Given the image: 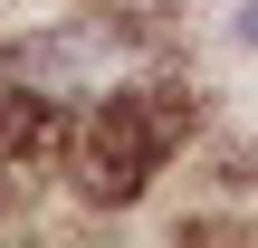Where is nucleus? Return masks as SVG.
I'll list each match as a JSON object with an SVG mask.
<instances>
[{
  "mask_svg": "<svg viewBox=\"0 0 258 248\" xmlns=\"http://www.w3.org/2000/svg\"><path fill=\"white\" fill-rule=\"evenodd\" d=\"M239 38H249V48H258V0H239Z\"/></svg>",
  "mask_w": 258,
  "mask_h": 248,
  "instance_id": "2",
  "label": "nucleus"
},
{
  "mask_svg": "<svg viewBox=\"0 0 258 248\" xmlns=\"http://www.w3.org/2000/svg\"><path fill=\"white\" fill-rule=\"evenodd\" d=\"M172 143H182V124H172V96L163 86H144V76H115L105 96H86V124H77V182L96 191V201H134L163 162H172Z\"/></svg>",
  "mask_w": 258,
  "mask_h": 248,
  "instance_id": "1",
  "label": "nucleus"
}]
</instances>
